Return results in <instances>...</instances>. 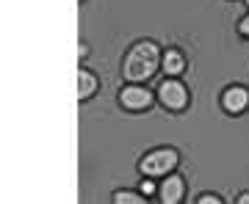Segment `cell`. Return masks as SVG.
<instances>
[{
	"instance_id": "cell-10",
	"label": "cell",
	"mask_w": 249,
	"mask_h": 204,
	"mask_svg": "<svg viewBox=\"0 0 249 204\" xmlns=\"http://www.w3.org/2000/svg\"><path fill=\"white\" fill-rule=\"evenodd\" d=\"M196 202H199V204H222L224 199H222V196H216V193H202Z\"/></svg>"
},
{
	"instance_id": "cell-11",
	"label": "cell",
	"mask_w": 249,
	"mask_h": 204,
	"mask_svg": "<svg viewBox=\"0 0 249 204\" xmlns=\"http://www.w3.org/2000/svg\"><path fill=\"white\" fill-rule=\"evenodd\" d=\"M142 193H144V196H152V193H155V182L144 179V182H142Z\"/></svg>"
},
{
	"instance_id": "cell-14",
	"label": "cell",
	"mask_w": 249,
	"mask_h": 204,
	"mask_svg": "<svg viewBox=\"0 0 249 204\" xmlns=\"http://www.w3.org/2000/svg\"><path fill=\"white\" fill-rule=\"evenodd\" d=\"M247 6H249V0H247Z\"/></svg>"
},
{
	"instance_id": "cell-2",
	"label": "cell",
	"mask_w": 249,
	"mask_h": 204,
	"mask_svg": "<svg viewBox=\"0 0 249 204\" xmlns=\"http://www.w3.org/2000/svg\"><path fill=\"white\" fill-rule=\"evenodd\" d=\"M178 163H180V155L178 149H155L150 152V155H144L142 163H139V169H142L144 177H166L169 171L178 169Z\"/></svg>"
},
{
	"instance_id": "cell-7",
	"label": "cell",
	"mask_w": 249,
	"mask_h": 204,
	"mask_svg": "<svg viewBox=\"0 0 249 204\" xmlns=\"http://www.w3.org/2000/svg\"><path fill=\"white\" fill-rule=\"evenodd\" d=\"M97 89H100L97 75L89 72L86 66H80V69H78V99H89Z\"/></svg>"
},
{
	"instance_id": "cell-3",
	"label": "cell",
	"mask_w": 249,
	"mask_h": 204,
	"mask_svg": "<svg viewBox=\"0 0 249 204\" xmlns=\"http://www.w3.org/2000/svg\"><path fill=\"white\" fill-rule=\"evenodd\" d=\"M158 99L169 110H183L188 105V91L180 80H163L160 89H158Z\"/></svg>"
},
{
	"instance_id": "cell-1",
	"label": "cell",
	"mask_w": 249,
	"mask_h": 204,
	"mask_svg": "<svg viewBox=\"0 0 249 204\" xmlns=\"http://www.w3.org/2000/svg\"><path fill=\"white\" fill-rule=\"evenodd\" d=\"M160 50L155 42H139L127 50L122 61V78L127 83H144V80H150L160 66Z\"/></svg>"
},
{
	"instance_id": "cell-13",
	"label": "cell",
	"mask_w": 249,
	"mask_h": 204,
	"mask_svg": "<svg viewBox=\"0 0 249 204\" xmlns=\"http://www.w3.org/2000/svg\"><path fill=\"white\" fill-rule=\"evenodd\" d=\"M238 202H241V204H249V193H241V196H238Z\"/></svg>"
},
{
	"instance_id": "cell-12",
	"label": "cell",
	"mask_w": 249,
	"mask_h": 204,
	"mask_svg": "<svg viewBox=\"0 0 249 204\" xmlns=\"http://www.w3.org/2000/svg\"><path fill=\"white\" fill-rule=\"evenodd\" d=\"M238 31H241V36H247V39H249V17H244L238 22Z\"/></svg>"
},
{
	"instance_id": "cell-5",
	"label": "cell",
	"mask_w": 249,
	"mask_h": 204,
	"mask_svg": "<svg viewBox=\"0 0 249 204\" xmlns=\"http://www.w3.org/2000/svg\"><path fill=\"white\" fill-rule=\"evenodd\" d=\"M222 108L227 113H244L249 108V91L244 86H230L222 94Z\"/></svg>"
},
{
	"instance_id": "cell-4",
	"label": "cell",
	"mask_w": 249,
	"mask_h": 204,
	"mask_svg": "<svg viewBox=\"0 0 249 204\" xmlns=\"http://www.w3.org/2000/svg\"><path fill=\"white\" fill-rule=\"evenodd\" d=\"M119 102H122L127 110H147L152 105V94L144 86H127V89L119 91Z\"/></svg>"
},
{
	"instance_id": "cell-6",
	"label": "cell",
	"mask_w": 249,
	"mask_h": 204,
	"mask_svg": "<svg viewBox=\"0 0 249 204\" xmlns=\"http://www.w3.org/2000/svg\"><path fill=\"white\" fill-rule=\"evenodd\" d=\"M183 190H186V182H183V177L172 174V177H166L163 182H160L158 199H160L163 204H178V202H183Z\"/></svg>"
},
{
	"instance_id": "cell-9",
	"label": "cell",
	"mask_w": 249,
	"mask_h": 204,
	"mask_svg": "<svg viewBox=\"0 0 249 204\" xmlns=\"http://www.w3.org/2000/svg\"><path fill=\"white\" fill-rule=\"evenodd\" d=\"M147 196L144 193H130V190H119V193H114V202L119 204H142Z\"/></svg>"
},
{
	"instance_id": "cell-8",
	"label": "cell",
	"mask_w": 249,
	"mask_h": 204,
	"mask_svg": "<svg viewBox=\"0 0 249 204\" xmlns=\"http://www.w3.org/2000/svg\"><path fill=\"white\" fill-rule=\"evenodd\" d=\"M160 66H163V72H166V75H180V72L186 69V58H183V53H180V50H166V53H163Z\"/></svg>"
}]
</instances>
